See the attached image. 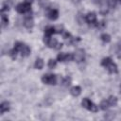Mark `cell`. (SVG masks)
<instances>
[{
    "instance_id": "obj_22",
    "label": "cell",
    "mask_w": 121,
    "mask_h": 121,
    "mask_svg": "<svg viewBox=\"0 0 121 121\" xmlns=\"http://www.w3.org/2000/svg\"><path fill=\"white\" fill-rule=\"evenodd\" d=\"M71 78L70 77H65V78H62V81H61V83H62V85L64 86V87H68L70 84H71Z\"/></svg>"
},
{
    "instance_id": "obj_19",
    "label": "cell",
    "mask_w": 121,
    "mask_h": 121,
    "mask_svg": "<svg viewBox=\"0 0 121 121\" xmlns=\"http://www.w3.org/2000/svg\"><path fill=\"white\" fill-rule=\"evenodd\" d=\"M80 41V38L79 37H71L70 39H68L66 42H67V44H70V45H73V44H76L77 43H78Z\"/></svg>"
},
{
    "instance_id": "obj_16",
    "label": "cell",
    "mask_w": 121,
    "mask_h": 121,
    "mask_svg": "<svg viewBox=\"0 0 121 121\" xmlns=\"http://www.w3.org/2000/svg\"><path fill=\"white\" fill-rule=\"evenodd\" d=\"M9 25V18L5 13H2L1 15V26L2 27H5Z\"/></svg>"
},
{
    "instance_id": "obj_7",
    "label": "cell",
    "mask_w": 121,
    "mask_h": 121,
    "mask_svg": "<svg viewBox=\"0 0 121 121\" xmlns=\"http://www.w3.org/2000/svg\"><path fill=\"white\" fill-rule=\"evenodd\" d=\"M85 21L89 25L95 26V25L97 23V21H96V14L95 12H88L86 14V16H85Z\"/></svg>"
},
{
    "instance_id": "obj_25",
    "label": "cell",
    "mask_w": 121,
    "mask_h": 121,
    "mask_svg": "<svg viewBox=\"0 0 121 121\" xmlns=\"http://www.w3.org/2000/svg\"><path fill=\"white\" fill-rule=\"evenodd\" d=\"M17 54H18V51H17L15 48L11 49V50L9 52V56H10V58H11V59H13V60H15V59L17 58Z\"/></svg>"
},
{
    "instance_id": "obj_30",
    "label": "cell",
    "mask_w": 121,
    "mask_h": 121,
    "mask_svg": "<svg viewBox=\"0 0 121 121\" xmlns=\"http://www.w3.org/2000/svg\"><path fill=\"white\" fill-rule=\"evenodd\" d=\"M90 111H91V112H98V106L93 103V105H92V107H91Z\"/></svg>"
},
{
    "instance_id": "obj_8",
    "label": "cell",
    "mask_w": 121,
    "mask_h": 121,
    "mask_svg": "<svg viewBox=\"0 0 121 121\" xmlns=\"http://www.w3.org/2000/svg\"><path fill=\"white\" fill-rule=\"evenodd\" d=\"M24 26H25V27L27 28V29H31V28L33 27V26H34L33 18H32V16H31L29 13H27V14L26 15L25 19H24Z\"/></svg>"
},
{
    "instance_id": "obj_21",
    "label": "cell",
    "mask_w": 121,
    "mask_h": 121,
    "mask_svg": "<svg viewBox=\"0 0 121 121\" xmlns=\"http://www.w3.org/2000/svg\"><path fill=\"white\" fill-rule=\"evenodd\" d=\"M100 39H101V41L103 43H108L111 42V36L109 34H107V33H103L100 36Z\"/></svg>"
},
{
    "instance_id": "obj_18",
    "label": "cell",
    "mask_w": 121,
    "mask_h": 121,
    "mask_svg": "<svg viewBox=\"0 0 121 121\" xmlns=\"http://www.w3.org/2000/svg\"><path fill=\"white\" fill-rule=\"evenodd\" d=\"M109 107H111V106H110V104H109V102H108V99L102 100V101L100 102V104H99V108H100L101 110H103V111L107 110Z\"/></svg>"
},
{
    "instance_id": "obj_17",
    "label": "cell",
    "mask_w": 121,
    "mask_h": 121,
    "mask_svg": "<svg viewBox=\"0 0 121 121\" xmlns=\"http://www.w3.org/2000/svg\"><path fill=\"white\" fill-rule=\"evenodd\" d=\"M9 8H10V2L8 0V1H5L2 5V9H1V12L4 13L6 11H9Z\"/></svg>"
},
{
    "instance_id": "obj_6",
    "label": "cell",
    "mask_w": 121,
    "mask_h": 121,
    "mask_svg": "<svg viewBox=\"0 0 121 121\" xmlns=\"http://www.w3.org/2000/svg\"><path fill=\"white\" fill-rule=\"evenodd\" d=\"M73 55H74V60H76L77 62H81L85 60V51L81 48L77 49Z\"/></svg>"
},
{
    "instance_id": "obj_11",
    "label": "cell",
    "mask_w": 121,
    "mask_h": 121,
    "mask_svg": "<svg viewBox=\"0 0 121 121\" xmlns=\"http://www.w3.org/2000/svg\"><path fill=\"white\" fill-rule=\"evenodd\" d=\"M81 105H82L83 108H85V109H87V110L90 111V109H91V107H92V105H93V102H92L89 98L84 97V98L82 99V101H81Z\"/></svg>"
},
{
    "instance_id": "obj_3",
    "label": "cell",
    "mask_w": 121,
    "mask_h": 121,
    "mask_svg": "<svg viewBox=\"0 0 121 121\" xmlns=\"http://www.w3.org/2000/svg\"><path fill=\"white\" fill-rule=\"evenodd\" d=\"M15 9L18 13L20 14H25V13H29L31 11V5L26 4V3H20L15 7Z\"/></svg>"
},
{
    "instance_id": "obj_27",
    "label": "cell",
    "mask_w": 121,
    "mask_h": 121,
    "mask_svg": "<svg viewBox=\"0 0 121 121\" xmlns=\"http://www.w3.org/2000/svg\"><path fill=\"white\" fill-rule=\"evenodd\" d=\"M107 3H108V7L109 8H115L117 0H108Z\"/></svg>"
},
{
    "instance_id": "obj_26",
    "label": "cell",
    "mask_w": 121,
    "mask_h": 121,
    "mask_svg": "<svg viewBox=\"0 0 121 121\" xmlns=\"http://www.w3.org/2000/svg\"><path fill=\"white\" fill-rule=\"evenodd\" d=\"M95 26L98 28V29H103L105 26H106V23L104 21H100V22H97Z\"/></svg>"
},
{
    "instance_id": "obj_28",
    "label": "cell",
    "mask_w": 121,
    "mask_h": 121,
    "mask_svg": "<svg viewBox=\"0 0 121 121\" xmlns=\"http://www.w3.org/2000/svg\"><path fill=\"white\" fill-rule=\"evenodd\" d=\"M61 34H62V37H63V39H64V40H66V41L72 37L71 33H70V32H68V31H63Z\"/></svg>"
},
{
    "instance_id": "obj_32",
    "label": "cell",
    "mask_w": 121,
    "mask_h": 121,
    "mask_svg": "<svg viewBox=\"0 0 121 121\" xmlns=\"http://www.w3.org/2000/svg\"><path fill=\"white\" fill-rule=\"evenodd\" d=\"M33 1H34V0H25V3H26V4H29V5H31V4L33 3Z\"/></svg>"
},
{
    "instance_id": "obj_1",
    "label": "cell",
    "mask_w": 121,
    "mask_h": 121,
    "mask_svg": "<svg viewBox=\"0 0 121 121\" xmlns=\"http://www.w3.org/2000/svg\"><path fill=\"white\" fill-rule=\"evenodd\" d=\"M101 65L103 66V67H105L108 71H109V73H111V74H116L117 73V65L112 60V59L111 58H109V57H107V58H104L102 60H101Z\"/></svg>"
},
{
    "instance_id": "obj_29",
    "label": "cell",
    "mask_w": 121,
    "mask_h": 121,
    "mask_svg": "<svg viewBox=\"0 0 121 121\" xmlns=\"http://www.w3.org/2000/svg\"><path fill=\"white\" fill-rule=\"evenodd\" d=\"M55 30H56V33H62L64 31L62 26H55Z\"/></svg>"
},
{
    "instance_id": "obj_20",
    "label": "cell",
    "mask_w": 121,
    "mask_h": 121,
    "mask_svg": "<svg viewBox=\"0 0 121 121\" xmlns=\"http://www.w3.org/2000/svg\"><path fill=\"white\" fill-rule=\"evenodd\" d=\"M107 99H108V102H109V104H110L111 107L115 106V105L117 104V97H116V96L111 95V96H109V98H107Z\"/></svg>"
},
{
    "instance_id": "obj_10",
    "label": "cell",
    "mask_w": 121,
    "mask_h": 121,
    "mask_svg": "<svg viewBox=\"0 0 121 121\" xmlns=\"http://www.w3.org/2000/svg\"><path fill=\"white\" fill-rule=\"evenodd\" d=\"M9 108H10V104H9V102H8V101H4V102H2V103L0 104V112H1V114H3L4 112L9 111Z\"/></svg>"
},
{
    "instance_id": "obj_12",
    "label": "cell",
    "mask_w": 121,
    "mask_h": 121,
    "mask_svg": "<svg viewBox=\"0 0 121 121\" xmlns=\"http://www.w3.org/2000/svg\"><path fill=\"white\" fill-rule=\"evenodd\" d=\"M70 93L73 96H78L81 94V88L79 86H74V87L71 88Z\"/></svg>"
},
{
    "instance_id": "obj_23",
    "label": "cell",
    "mask_w": 121,
    "mask_h": 121,
    "mask_svg": "<svg viewBox=\"0 0 121 121\" xmlns=\"http://www.w3.org/2000/svg\"><path fill=\"white\" fill-rule=\"evenodd\" d=\"M24 45H25V43H21V42H16V43H14V47H13V48H15L18 52H20V51L22 50V48H23Z\"/></svg>"
},
{
    "instance_id": "obj_15",
    "label": "cell",
    "mask_w": 121,
    "mask_h": 121,
    "mask_svg": "<svg viewBox=\"0 0 121 121\" xmlns=\"http://www.w3.org/2000/svg\"><path fill=\"white\" fill-rule=\"evenodd\" d=\"M56 33V30H55V26H46L44 28V35H47V36H51L52 34Z\"/></svg>"
},
{
    "instance_id": "obj_4",
    "label": "cell",
    "mask_w": 121,
    "mask_h": 121,
    "mask_svg": "<svg viewBox=\"0 0 121 121\" xmlns=\"http://www.w3.org/2000/svg\"><path fill=\"white\" fill-rule=\"evenodd\" d=\"M57 60L60 62H65V61H71L74 60V55L71 53H60L57 56Z\"/></svg>"
},
{
    "instance_id": "obj_33",
    "label": "cell",
    "mask_w": 121,
    "mask_h": 121,
    "mask_svg": "<svg viewBox=\"0 0 121 121\" xmlns=\"http://www.w3.org/2000/svg\"><path fill=\"white\" fill-rule=\"evenodd\" d=\"M118 46H119V47H121V40H120V41H119V43H118Z\"/></svg>"
},
{
    "instance_id": "obj_5",
    "label": "cell",
    "mask_w": 121,
    "mask_h": 121,
    "mask_svg": "<svg viewBox=\"0 0 121 121\" xmlns=\"http://www.w3.org/2000/svg\"><path fill=\"white\" fill-rule=\"evenodd\" d=\"M43 43L50 48H56V45L58 44V41L55 38H51V36L47 35L43 36Z\"/></svg>"
},
{
    "instance_id": "obj_31",
    "label": "cell",
    "mask_w": 121,
    "mask_h": 121,
    "mask_svg": "<svg viewBox=\"0 0 121 121\" xmlns=\"http://www.w3.org/2000/svg\"><path fill=\"white\" fill-rule=\"evenodd\" d=\"M62 47V43H58V44L56 45V48L55 49H60Z\"/></svg>"
},
{
    "instance_id": "obj_24",
    "label": "cell",
    "mask_w": 121,
    "mask_h": 121,
    "mask_svg": "<svg viewBox=\"0 0 121 121\" xmlns=\"http://www.w3.org/2000/svg\"><path fill=\"white\" fill-rule=\"evenodd\" d=\"M47 65H48V67H49V68L53 69V68H55V67H56V65H57V60H54V59H50V60H48Z\"/></svg>"
},
{
    "instance_id": "obj_14",
    "label": "cell",
    "mask_w": 121,
    "mask_h": 121,
    "mask_svg": "<svg viewBox=\"0 0 121 121\" xmlns=\"http://www.w3.org/2000/svg\"><path fill=\"white\" fill-rule=\"evenodd\" d=\"M43 64H44V62H43V59H41V58H38V59L35 60V63H34V67H35L36 69H39V70H41V69H43Z\"/></svg>"
},
{
    "instance_id": "obj_2",
    "label": "cell",
    "mask_w": 121,
    "mask_h": 121,
    "mask_svg": "<svg viewBox=\"0 0 121 121\" xmlns=\"http://www.w3.org/2000/svg\"><path fill=\"white\" fill-rule=\"evenodd\" d=\"M57 76L53 74H44L42 77V81L47 85H55L57 84Z\"/></svg>"
},
{
    "instance_id": "obj_9",
    "label": "cell",
    "mask_w": 121,
    "mask_h": 121,
    "mask_svg": "<svg viewBox=\"0 0 121 121\" xmlns=\"http://www.w3.org/2000/svg\"><path fill=\"white\" fill-rule=\"evenodd\" d=\"M46 16H47L50 20L55 21V20H57V19L59 18V11H58V9H49V10L46 12Z\"/></svg>"
},
{
    "instance_id": "obj_13",
    "label": "cell",
    "mask_w": 121,
    "mask_h": 121,
    "mask_svg": "<svg viewBox=\"0 0 121 121\" xmlns=\"http://www.w3.org/2000/svg\"><path fill=\"white\" fill-rule=\"evenodd\" d=\"M30 52H31V50H30V48H29V46L26 45V44H25V45L23 46L22 50L20 51V53H21V55H22L23 57H27V56H29V55H30Z\"/></svg>"
}]
</instances>
